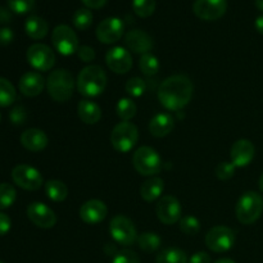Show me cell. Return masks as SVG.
<instances>
[{"label": "cell", "instance_id": "6da1fadb", "mask_svg": "<svg viewBox=\"0 0 263 263\" xmlns=\"http://www.w3.org/2000/svg\"><path fill=\"white\" fill-rule=\"evenodd\" d=\"M194 92L192 80L185 74H175L161 84L158 89V100L166 109H182L190 103Z\"/></svg>", "mask_w": 263, "mask_h": 263}, {"label": "cell", "instance_id": "7a4b0ae2", "mask_svg": "<svg viewBox=\"0 0 263 263\" xmlns=\"http://www.w3.org/2000/svg\"><path fill=\"white\" fill-rule=\"evenodd\" d=\"M107 74L104 69L97 64L85 67L81 69L76 80L77 90L86 98L99 97L107 87Z\"/></svg>", "mask_w": 263, "mask_h": 263}, {"label": "cell", "instance_id": "3957f363", "mask_svg": "<svg viewBox=\"0 0 263 263\" xmlns=\"http://www.w3.org/2000/svg\"><path fill=\"white\" fill-rule=\"evenodd\" d=\"M46 89L51 99L58 103L68 102L73 95L74 80L69 71L64 68L55 69L46 80Z\"/></svg>", "mask_w": 263, "mask_h": 263}, {"label": "cell", "instance_id": "277c9868", "mask_svg": "<svg viewBox=\"0 0 263 263\" xmlns=\"http://www.w3.org/2000/svg\"><path fill=\"white\" fill-rule=\"evenodd\" d=\"M263 197L256 192H247L236 204V218L243 225H252L261 217Z\"/></svg>", "mask_w": 263, "mask_h": 263}, {"label": "cell", "instance_id": "5b68a950", "mask_svg": "<svg viewBox=\"0 0 263 263\" xmlns=\"http://www.w3.org/2000/svg\"><path fill=\"white\" fill-rule=\"evenodd\" d=\"M133 164L143 176H154L159 174L163 162L156 149L151 146H140L133 156Z\"/></svg>", "mask_w": 263, "mask_h": 263}, {"label": "cell", "instance_id": "8992f818", "mask_svg": "<svg viewBox=\"0 0 263 263\" xmlns=\"http://www.w3.org/2000/svg\"><path fill=\"white\" fill-rule=\"evenodd\" d=\"M139 140V130L128 121L120 122L110 133V144L120 153H127Z\"/></svg>", "mask_w": 263, "mask_h": 263}, {"label": "cell", "instance_id": "52a82bcc", "mask_svg": "<svg viewBox=\"0 0 263 263\" xmlns=\"http://www.w3.org/2000/svg\"><path fill=\"white\" fill-rule=\"evenodd\" d=\"M109 234L116 243L125 247L134 244L138 239V233L134 222L122 215H117L112 218L109 223Z\"/></svg>", "mask_w": 263, "mask_h": 263}, {"label": "cell", "instance_id": "ba28073f", "mask_svg": "<svg viewBox=\"0 0 263 263\" xmlns=\"http://www.w3.org/2000/svg\"><path fill=\"white\" fill-rule=\"evenodd\" d=\"M54 48L62 55H72L79 50V37L76 32L67 25H58L51 32Z\"/></svg>", "mask_w": 263, "mask_h": 263}, {"label": "cell", "instance_id": "9c48e42d", "mask_svg": "<svg viewBox=\"0 0 263 263\" xmlns=\"http://www.w3.org/2000/svg\"><path fill=\"white\" fill-rule=\"evenodd\" d=\"M205 246L216 253L230 251L235 244V233L226 226H215L205 235Z\"/></svg>", "mask_w": 263, "mask_h": 263}, {"label": "cell", "instance_id": "30bf717a", "mask_svg": "<svg viewBox=\"0 0 263 263\" xmlns=\"http://www.w3.org/2000/svg\"><path fill=\"white\" fill-rule=\"evenodd\" d=\"M12 179L15 184L25 190L35 192L41 187L44 184L43 176L40 172L33 167L27 166V164H18L13 168Z\"/></svg>", "mask_w": 263, "mask_h": 263}, {"label": "cell", "instance_id": "8fae6325", "mask_svg": "<svg viewBox=\"0 0 263 263\" xmlns=\"http://www.w3.org/2000/svg\"><path fill=\"white\" fill-rule=\"evenodd\" d=\"M27 61L37 71H49L55 64V54L45 44H33L27 50Z\"/></svg>", "mask_w": 263, "mask_h": 263}, {"label": "cell", "instance_id": "7c38bea8", "mask_svg": "<svg viewBox=\"0 0 263 263\" xmlns=\"http://www.w3.org/2000/svg\"><path fill=\"white\" fill-rule=\"evenodd\" d=\"M228 9V0H195L193 12L203 21L220 20Z\"/></svg>", "mask_w": 263, "mask_h": 263}, {"label": "cell", "instance_id": "4fadbf2b", "mask_svg": "<svg viewBox=\"0 0 263 263\" xmlns=\"http://www.w3.org/2000/svg\"><path fill=\"white\" fill-rule=\"evenodd\" d=\"M156 213L159 221L164 225H174L175 222L181 220L182 208L176 198L172 195H164L157 203Z\"/></svg>", "mask_w": 263, "mask_h": 263}, {"label": "cell", "instance_id": "5bb4252c", "mask_svg": "<svg viewBox=\"0 0 263 263\" xmlns=\"http://www.w3.org/2000/svg\"><path fill=\"white\" fill-rule=\"evenodd\" d=\"M123 31H125V25L122 20L117 17H109L98 25L97 37L103 44H113L122 37Z\"/></svg>", "mask_w": 263, "mask_h": 263}, {"label": "cell", "instance_id": "9a60e30c", "mask_svg": "<svg viewBox=\"0 0 263 263\" xmlns=\"http://www.w3.org/2000/svg\"><path fill=\"white\" fill-rule=\"evenodd\" d=\"M27 216L33 225L41 229H51L57 223V216L54 211L40 202H33L28 205Z\"/></svg>", "mask_w": 263, "mask_h": 263}, {"label": "cell", "instance_id": "2e32d148", "mask_svg": "<svg viewBox=\"0 0 263 263\" xmlns=\"http://www.w3.org/2000/svg\"><path fill=\"white\" fill-rule=\"evenodd\" d=\"M108 68L117 74H125L133 68V57L130 51L122 46H116L108 50L105 55Z\"/></svg>", "mask_w": 263, "mask_h": 263}, {"label": "cell", "instance_id": "e0dca14e", "mask_svg": "<svg viewBox=\"0 0 263 263\" xmlns=\"http://www.w3.org/2000/svg\"><path fill=\"white\" fill-rule=\"evenodd\" d=\"M108 215V208L104 202L91 199L85 202L80 208V218L87 225H97L105 220Z\"/></svg>", "mask_w": 263, "mask_h": 263}, {"label": "cell", "instance_id": "ac0fdd59", "mask_svg": "<svg viewBox=\"0 0 263 263\" xmlns=\"http://www.w3.org/2000/svg\"><path fill=\"white\" fill-rule=\"evenodd\" d=\"M254 156H256V148L251 140L240 139V140L235 141L234 145L231 146V163L235 167L248 166L249 163H252Z\"/></svg>", "mask_w": 263, "mask_h": 263}, {"label": "cell", "instance_id": "d6986e66", "mask_svg": "<svg viewBox=\"0 0 263 263\" xmlns=\"http://www.w3.org/2000/svg\"><path fill=\"white\" fill-rule=\"evenodd\" d=\"M125 44L133 53L144 55L153 48V39L145 31L133 30L126 33Z\"/></svg>", "mask_w": 263, "mask_h": 263}, {"label": "cell", "instance_id": "ffe728a7", "mask_svg": "<svg viewBox=\"0 0 263 263\" xmlns=\"http://www.w3.org/2000/svg\"><path fill=\"white\" fill-rule=\"evenodd\" d=\"M44 86H45L44 77L37 72H26L20 80V91L28 98H35L40 95Z\"/></svg>", "mask_w": 263, "mask_h": 263}, {"label": "cell", "instance_id": "44dd1931", "mask_svg": "<svg viewBox=\"0 0 263 263\" xmlns=\"http://www.w3.org/2000/svg\"><path fill=\"white\" fill-rule=\"evenodd\" d=\"M48 143V135L39 128H28L21 135V144L30 152L44 151Z\"/></svg>", "mask_w": 263, "mask_h": 263}, {"label": "cell", "instance_id": "7402d4cb", "mask_svg": "<svg viewBox=\"0 0 263 263\" xmlns=\"http://www.w3.org/2000/svg\"><path fill=\"white\" fill-rule=\"evenodd\" d=\"M175 127V120L168 113H158L149 123V131L154 138H164Z\"/></svg>", "mask_w": 263, "mask_h": 263}, {"label": "cell", "instance_id": "603a6c76", "mask_svg": "<svg viewBox=\"0 0 263 263\" xmlns=\"http://www.w3.org/2000/svg\"><path fill=\"white\" fill-rule=\"evenodd\" d=\"M77 113H79L80 120L86 125H95L102 118V109L97 103L91 100L84 99L77 105Z\"/></svg>", "mask_w": 263, "mask_h": 263}, {"label": "cell", "instance_id": "cb8c5ba5", "mask_svg": "<svg viewBox=\"0 0 263 263\" xmlns=\"http://www.w3.org/2000/svg\"><path fill=\"white\" fill-rule=\"evenodd\" d=\"M164 190V181L161 177L153 176L143 182L140 187V195L145 202H154L162 195Z\"/></svg>", "mask_w": 263, "mask_h": 263}, {"label": "cell", "instance_id": "d4e9b609", "mask_svg": "<svg viewBox=\"0 0 263 263\" xmlns=\"http://www.w3.org/2000/svg\"><path fill=\"white\" fill-rule=\"evenodd\" d=\"M25 31L33 40H41L49 32L48 22L39 15H31L26 20Z\"/></svg>", "mask_w": 263, "mask_h": 263}, {"label": "cell", "instance_id": "484cf974", "mask_svg": "<svg viewBox=\"0 0 263 263\" xmlns=\"http://www.w3.org/2000/svg\"><path fill=\"white\" fill-rule=\"evenodd\" d=\"M45 193L46 197L53 202L59 203L63 202L68 197V187L66 184L59 180H49L45 184Z\"/></svg>", "mask_w": 263, "mask_h": 263}, {"label": "cell", "instance_id": "4316f807", "mask_svg": "<svg viewBox=\"0 0 263 263\" xmlns=\"http://www.w3.org/2000/svg\"><path fill=\"white\" fill-rule=\"evenodd\" d=\"M136 241L139 244V248L145 252V253H153V252L158 251L162 244V239L156 233L140 234Z\"/></svg>", "mask_w": 263, "mask_h": 263}, {"label": "cell", "instance_id": "83f0119b", "mask_svg": "<svg viewBox=\"0 0 263 263\" xmlns=\"http://www.w3.org/2000/svg\"><path fill=\"white\" fill-rule=\"evenodd\" d=\"M157 263H189L187 256L180 248H166L158 253L156 258Z\"/></svg>", "mask_w": 263, "mask_h": 263}, {"label": "cell", "instance_id": "f1b7e54d", "mask_svg": "<svg viewBox=\"0 0 263 263\" xmlns=\"http://www.w3.org/2000/svg\"><path fill=\"white\" fill-rule=\"evenodd\" d=\"M139 67H140V71L143 72L145 76H154L159 72L161 68V63H159L158 58L156 55L151 53H146L144 55H141L140 61H139Z\"/></svg>", "mask_w": 263, "mask_h": 263}, {"label": "cell", "instance_id": "f546056e", "mask_svg": "<svg viewBox=\"0 0 263 263\" xmlns=\"http://www.w3.org/2000/svg\"><path fill=\"white\" fill-rule=\"evenodd\" d=\"M116 112H117V116L121 120L130 121L131 118H134L136 116L138 107H136V104L131 99L122 98V99L118 100L117 105H116Z\"/></svg>", "mask_w": 263, "mask_h": 263}, {"label": "cell", "instance_id": "4dcf8cb0", "mask_svg": "<svg viewBox=\"0 0 263 263\" xmlns=\"http://www.w3.org/2000/svg\"><path fill=\"white\" fill-rule=\"evenodd\" d=\"M73 26L80 31L89 30L90 26L92 25V13L89 8H80L73 13L72 17Z\"/></svg>", "mask_w": 263, "mask_h": 263}, {"label": "cell", "instance_id": "1f68e13d", "mask_svg": "<svg viewBox=\"0 0 263 263\" xmlns=\"http://www.w3.org/2000/svg\"><path fill=\"white\" fill-rule=\"evenodd\" d=\"M15 98L14 86L7 79L0 77V107H9L14 103Z\"/></svg>", "mask_w": 263, "mask_h": 263}, {"label": "cell", "instance_id": "d6a6232c", "mask_svg": "<svg viewBox=\"0 0 263 263\" xmlns=\"http://www.w3.org/2000/svg\"><path fill=\"white\" fill-rule=\"evenodd\" d=\"M133 9L139 17L148 18L156 10V0H133Z\"/></svg>", "mask_w": 263, "mask_h": 263}, {"label": "cell", "instance_id": "836d02e7", "mask_svg": "<svg viewBox=\"0 0 263 263\" xmlns=\"http://www.w3.org/2000/svg\"><path fill=\"white\" fill-rule=\"evenodd\" d=\"M17 198V192L10 184L3 182L0 184V210L9 208Z\"/></svg>", "mask_w": 263, "mask_h": 263}, {"label": "cell", "instance_id": "e575fe53", "mask_svg": "<svg viewBox=\"0 0 263 263\" xmlns=\"http://www.w3.org/2000/svg\"><path fill=\"white\" fill-rule=\"evenodd\" d=\"M125 89L130 97L140 98L145 92L146 85L144 80L140 79V77H133V79H130L126 82Z\"/></svg>", "mask_w": 263, "mask_h": 263}, {"label": "cell", "instance_id": "d590c367", "mask_svg": "<svg viewBox=\"0 0 263 263\" xmlns=\"http://www.w3.org/2000/svg\"><path fill=\"white\" fill-rule=\"evenodd\" d=\"M180 230L186 235H195L200 231V222L194 216H185L180 220Z\"/></svg>", "mask_w": 263, "mask_h": 263}, {"label": "cell", "instance_id": "8d00e7d4", "mask_svg": "<svg viewBox=\"0 0 263 263\" xmlns=\"http://www.w3.org/2000/svg\"><path fill=\"white\" fill-rule=\"evenodd\" d=\"M35 2L36 0H7L8 7L17 14H25L30 12L35 5Z\"/></svg>", "mask_w": 263, "mask_h": 263}, {"label": "cell", "instance_id": "74e56055", "mask_svg": "<svg viewBox=\"0 0 263 263\" xmlns=\"http://www.w3.org/2000/svg\"><path fill=\"white\" fill-rule=\"evenodd\" d=\"M112 263H141L138 253L130 249H122L113 257Z\"/></svg>", "mask_w": 263, "mask_h": 263}, {"label": "cell", "instance_id": "f35d334b", "mask_svg": "<svg viewBox=\"0 0 263 263\" xmlns=\"http://www.w3.org/2000/svg\"><path fill=\"white\" fill-rule=\"evenodd\" d=\"M235 168L236 167L234 166L231 162H221V163H218L217 167H216L215 174L218 179L225 181V180L231 179V177L234 176V174H235Z\"/></svg>", "mask_w": 263, "mask_h": 263}, {"label": "cell", "instance_id": "ab89813d", "mask_svg": "<svg viewBox=\"0 0 263 263\" xmlns=\"http://www.w3.org/2000/svg\"><path fill=\"white\" fill-rule=\"evenodd\" d=\"M77 55L85 63H90L95 59V50L91 48V46L87 45H81L77 50Z\"/></svg>", "mask_w": 263, "mask_h": 263}, {"label": "cell", "instance_id": "60d3db41", "mask_svg": "<svg viewBox=\"0 0 263 263\" xmlns=\"http://www.w3.org/2000/svg\"><path fill=\"white\" fill-rule=\"evenodd\" d=\"M10 121H12L14 125H22V123H25L26 121V110L25 108L21 107V105H18V107H14V109L10 112Z\"/></svg>", "mask_w": 263, "mask_h": 263}, {"label": "cell", "instance_id": "b9f144b4", "mask_svg": "<svg viewBox=\"0 0 263 263\" xmlns=\"http://www.w3.org/2000/svg\"><path fill=\"white\" fill-rule=\"evenodd\" d=\"M13 37H14V33L10 28L3 27L0 28V45L5 46L8 44H10L13 41Z\"/></svg>", "mask_w": 263, "mask_h": 263}, {"label": "cell", "instance_id": "7bdbcfd3", "mask_svg": "<svg viewBox=\"0 0 263 263\" xmlns=\"http://www.w3.org/2000/svg\"><path fill=\"white\" fill-rule=\"evenodd\" d=\"M10 226H12L10 218L5 213L0 212V236L5 235L10 230Z\"/></svg>", "mask_w": 263, "mask_h": 263}, {"label": "cell", "instance_id": "ee69618b", "mask_svg": "<svg viewBox=\"0 0 263 263\" xmlns=\"http://www.w3.org/2000/svg\"><path fill=\"white\" fill-rule=\"evenodd\" d=\"M189 263H211V257L205 252H198V253L193 254L192 258L189 259Z\"/></svg>", "mask_w": 263, "mask_h": 263}, {"label": "cell", "instance_id": "f6af8a7d", "mask_svg": "<svg viewBox=\"0 0 263 263\" xmlns=\"http://www.w3.org/2000/svg\"><path fill=\"white\" fill-rule=\"evenodd\" d=\"M81 2L90 9H100L107 4L108 0H81Z\"/></svg>", "mask_w": 263, "mask_h": 263}, {"label": "cell", "instance_id": "bcb514c9", "mask_svg": "<svg viewBox=\"0 0 263 263\" xmlns=\"http://www.w3.org/2000/svg\"><path fill=\"white\" fill-rule=\"evenodd\" d=\"M254 26H256V30L258 31L261 35H263V14L259 15V17H257L256 22H254Z\"/></svg>", "mask_w": 263, "mask_h": 263}, {"label": "cell", "instance_id": "7dc6e473", "mask_svg": "<svg viewBox=\"0 0 263 263\" xmlns=\"http://www.w3.org/2000/svg\"><path fill=\"white\" fill-rule=\"evenodd\" d=\"M215 263H235V262L230 258H221V259H217Z\"/></svg>", "mask_w": 263, "mask_h": 263}, {"label": "cell", "instance_id": "c3c4849f", "mask_svg": "<svg viewBox=\"0 0 263 263\" xmlns=\"http://www.w3.org/2000/svg\"><path fill=\"white\" fill-rule=\"evenodd\" d=\"M256 7L263 12V0H256Z\"/></svg>", "mask_w": 263, "mask_h": 263}, {"label": "cell", "instance_id": "681fc988", "mask_svg": "<svg viewBox=\"0 0 263 263\" xmlns=\"http://www.w3.org/2000/svg\"><path fill=\"white\" fill-rule=\"evenodd\" d=\"M258 186H259V190L263 193V174L261 175V177H259V181H258Z\"/></svg>", "mask_w": 263, "mask_h": 263}, {"label": "cell", "instance_id": "f907efd6", "mask_svg": "<svg viewBox=\"0 0 263 263\" xmlns=\"http://www.w3.org/2000/svg\"><path fill=\"white\" fill-rule=\"evenodd\" d=\"M0 121H2V115H0Z\"/></svg>", "mask_w": 263, "mask_h": 263}, {"label": "cell", "instance_id": "816d5d0a", "mask_svg": "<svg viewBox=\"0 0 263 263\" xmlns=\"http://www.w3.org/2000/svg\"><path fill=\"white\" fill-rule=\"evenodd\" d=\"M0 263H4V262H2V261H0Z\"/></svg>", "mask_w": 263, "mask_h": 263}]
</instances>
